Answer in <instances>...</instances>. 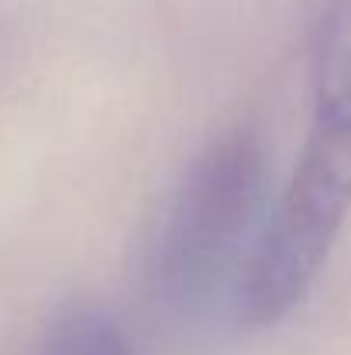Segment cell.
<instances>
[{"label":"cell","mask_w":351,"mask_h":355,"mask_svg":"<svg viewBox=\"0 0 351 355\" xmlns=\"http://www.w3.org/2000/svg\"><path fill=\"white\" fill-rule=\"evenodd\" d=\"M317 101L351 94V0H324L314 28Z\"/></svg>","instance_id":"277c9868"},{"label":"cell","mask_w":351,"mask_h":355,"mask_svg":"<svg viewBox=\"0 0 351 355\" xmlns=\"http://www.w3.org/2000/svg\"><path fill=\"white\" fill-rule=\"evenodd\" d=\"M269 214L265 159L255 138H217L183 176L152 248V290L183 314L237 307Z\"/></svg>","instance_id":"6da1fadb"},{"label":"cell","mask_w":351,"mask_h":355,"mask_svg":"<svg viewBox=\"0 0 351 355\" xmlns=\"http://www.w3.org/2000/svg\"><path fill=\"white\" fill-rule=\"evenodd\" d=\"M351 214V94L321 97L300 162L269 204L234 321L269 328L310 293Z\"/></svg>","instance_id":"7a4b0ae2"},{"label":"cell","mask_w":351,"mask_h":355,"mask_svg":"<svg viewBox=\"0 0 351 355\" xmlns=\"http://www.w3.org/2000/svg\"><path fill=\"white\" fill-rule=\"evenodd\" d=\"M42 355H134V349L114 314L100 307H73L52 321Z\"/></svg>","instance_id":"3957f363"}]
</instances>
